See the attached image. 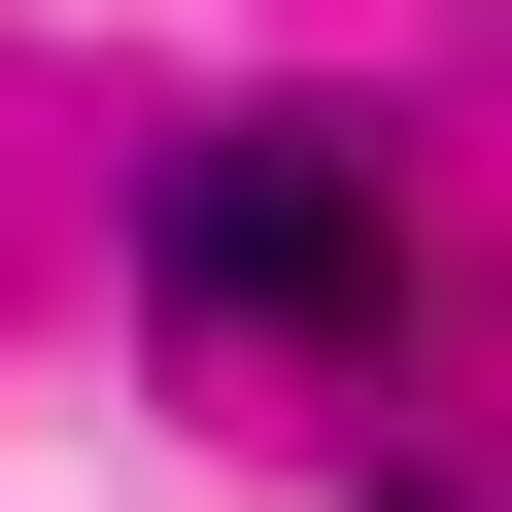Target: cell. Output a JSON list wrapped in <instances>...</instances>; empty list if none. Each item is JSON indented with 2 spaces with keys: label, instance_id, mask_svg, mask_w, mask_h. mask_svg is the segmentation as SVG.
Masks as SVG:
<instances>
[{
  "label": "cell",
  "instance_id": "1",
  "mask_svg": "<svg viewBox=\"0 0 512 512\" xmlns=\"http://www.w3.org/2000/svg\"><path fill=\"white\" fill-rule=\"evenodd\" d=\"M171 308H205V342H376V308H410V171L308 137V103H239V137L171 171Z\"/></svg>",
  "mask_w": 512,
  "mask_h": 512
},
{
  "label": "cell",
  "instance_id": "2",
  "mask_svg": "<svg viewBox=\"0 0 512 512\" xmlns=\"http://www.w3.org/2000/svg\"><path fill=\"white\" fill-rule=\"evenodd\" d=\"M376 512H410V478H376Z\"/></svg>",
  "mask_w": 512,
  "mask_h": 512
}]
</instances>
